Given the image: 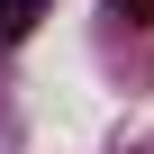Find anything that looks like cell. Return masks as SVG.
<instances>
[{"instance_id": "obj_1", "label": "cell", "mask_w": 154, "mask_h": 154, "mask_svg": "<svg viewBox=\"0 0 154 154\" xmlns=\"http://www.w3.org/2000/svg\"><path fill=\"white\" fill-rule=\"evenodd\" d=\"M27 18H36V0H0V36H27Z\"/></svg>"}]
</instances>
